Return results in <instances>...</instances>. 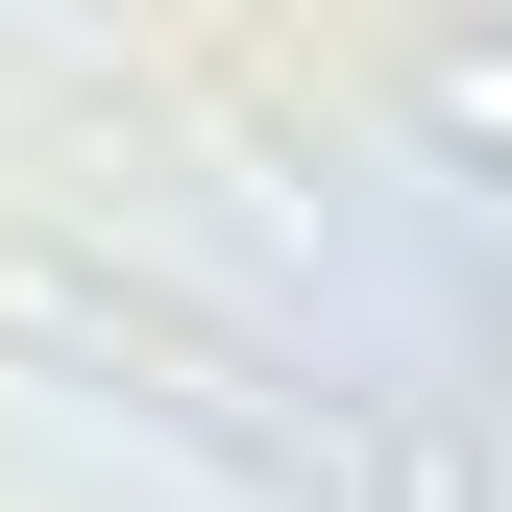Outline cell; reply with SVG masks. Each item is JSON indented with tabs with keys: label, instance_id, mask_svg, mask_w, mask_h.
Listing matches in <instances>:
<instances>
[{
	"label": "cell",
	"instance_id": "1",
	"mask_svg": "<svg viewBox=\"0 0 512 512\" xmlns=\"http://www.w3.org/2000/svg\"><path fill=\"white\" fill-rule=\"evenodd\" d=\"M415 147L512 196V25H439V49H415Z\"/></svg>",
	"mask_w": 512,
	"mask_h": 512
},
{
	"label": "cell",
	"instance_id": "2",
	"mask_svg": "<svg viewBox=\"0 0 512 512\" xmlns=\"http://www.w3.org/2000/svg\"><path fill=\"white\" fill-rule=\"evenodd\" d=\"M488 366H512V293H488Z\"/></svg>",
	"mask_w": 512,
	"mask_h": 512
}]
</instances>
